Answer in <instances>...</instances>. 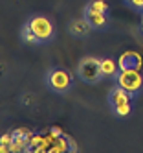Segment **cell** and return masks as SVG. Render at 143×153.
I'll return each instance as SVG.
<instances>
[{
    "mask_svg": "<svg viewBox=\"0 0 143 153\" xmlns=\"http://www.w3.org/2000/svg\"><path fill=\"white\" fill-rule=\"evenodd\" d=\"M84 19L88 20V24H90L92 28H95V30H105L106 28V24H108V17H106V13H103V11H95V9H92V7H84Z\"/></svg>",
    "mask_w": 143,
    "mask_h": 153,
    "instance_id": "obj_6",
    "label": "cell"
},
{
    "mask_svg": "<svg viewBox=\"0 0 143 153\" xmlns=\"http://www.w3.org/2000/svg\"><path fill=\"white\" fill-rule=\"evenodd\" d=\"M15 140V135L13 133H4V135H0V144H4V146H11V142Z\"/></svg>",
    "mask_w": 143,
    "mask_h": 153,
    "instance_id": "obj_15",
    "label": "cell"
},
{
    "mask_svg": "<svg viewBox=\"0 0 143 153\" xmlns=\"http://www.w3.org/2000/svg\"><path fill=\"white\" fill-rule=\"evenodd\" d=\"M66 137H68V135H66ZM68 142H70V151H77V149H79V148H77V144H75V140L72 137H68Z\"/></svg>",
    "mask_w": 143,
    "mask_h": 153,
    "instance_id": "obj_18",
    "label": "cell"
},
{
    "mask_svg": "<svg viewBox=\"0 0 143 153\" xmlns=\"http://www.w3.org/2000/svg\"><path fill=\"white\" fill-rule=\"evenodd\" d=\"M46 83H48V87L53 92L64 94V92H68L72 89L73 79H72V74L68 70H64V68H51L46 74Z\"/></svg>",
    "mask_w": 143,
    "mask_h": 153,
    "instance_id": "obj_2",
    "label": "cell"
},
{
    "mask_svg": "<svg viewBox=\"0 0 143 153\" xmlns=\"http://www.w3.org/2000/svg\"><path fill=\"white\" fill-rule=\"evenodd\" d=\"M127 4L134 9H143V0H127Z\"/></svg>",
    "mask_w": 143,
    "mask_h": 153,
    "instance_id": "obj_16",
    "label": "cell"
},
{
    "mask_svg": "<svg viewBox=\"0 0 143 153\" xmlns=\"http://www.w3.org/2000/svg\"><path fill=\"white\" fill-rule=\"evenodd\" d=\"M101 70H103V76L114 78V76L117 74V70H119V67H117V63L114 59L105 57V59H101Z\"/></svg>",
    "mask_w": 143,
    "mask_h": 153,
    "instance_id": "obj_11",
    "label": "cell"
},
{
    "mask_svg": "<svg viewBox=\"0 0 143 153\" xmlns=\"http://www.w3.org/2000/svg\"><path fill=\"white\" fill-rule=\"evenodd\" d=\"M68 30H70V33H72L73 37L84 39V37H88V33H90L92 26L88 24V20H86L84 17H81V19H73L72 22H70V26H68Z\"/></svg>",
    "mask_w": 143,
    "mask_h": 153,
    "instance_id": "obj_7",
    "label": "cell"
},
{
    "mask_svg": "<svg viewBox=\"0 0 143 153\" xmlns=\"http://www.w3.org/2000/svg\"><path fill=\"white\" fill-rule=\"evenodd\" d=\"M22 41L28 42V45H40V41H39V39H37V35L31 31V28H29V24H28V22L22 26Z\"/></svg>",
    "mask_w": 143,
    "mask_h": 153,
    "instance_id": "obj_12",
    "label": "cell"
},
{
    "mask_svg": "<svg viewBox=\"0 0 143 153\" xmlns=\"http://www.w3.org/2000/svg\"><path fill=\"white\" fill-rule=\"evenodd\" d=\"M48 135H51V138H59V137L64 135V133H62V129H61V127H51Z\"/></svg>",
    "mask_w": 143,
    "mask_h": 153,
    "instance_id": "obj_17",
    "label": "cell"
},
{
    "mask_svg": "<svg viewBox=\"0 0 143 153\" xmlns=\"http://www.w3.org/2000/svg\"><path fill=\"white\" fill-rule=\"evenodd\" d=\"M66 151H70V142H68V137L66 135H61L59 138L53 140L50 153H66Z\"/></svg>",
    "mask_w": 143,
    "mask_h": 153,
    "instance_id": "obj_10",
    "label": "cell"
},
{
    "mask_svg": "<svg viewBox=\"0 0 143 153\" xmlns=\"http://www.w3.org/2000/svg\"><path fill=\"white\" fill-rule=\"evenodd\" d=\"M112 109H114V113H116L117 116H128L130 111H132L130 102H127V103H119V105H116V107H112Z\"/></svg>",
    "mask_w": 143,
    "mask_h": 153,
    "instance_id": "obj_13",
    "label": "cell"
},
{
    "mask_svg": "<svg viewBox=\"0 0 143 153\" xmlns=\"http://www.w3.org/2000/svg\"><path fill=\"white\" fill-rule=\"evenodd\" d=\"M28 24L31 28V31L37 35V39L40 42H48L53 39L55 35V28H53V22L48 19V17H44V15H35V17H31L28 20Z\"/></svg>",
    "mask_w": 143,
    "mask_h": 153,
    "instance_id": "obj_3",
    "label": "cell"
},
{
    "mask_svg": "<svg viewBox=\"0 0 143 153\" xmlns=\"http://www.w3.org/2000/svg\"><path fill=\"white\" fill-rule=\"evenodd\" d=\"M9 151V146H4V144H0V153H7Z\"/></svg>",
    "mask_w": 143,
    "mask_h": 153,
    "instance_id": "obj_19",
    "label": "cell"
},
{
    "mask_svg": "<svg viewBox=\"0 0 143 153\" xmlns=\"http://www.w3.org/2000/svg\"><path fill=\"white\" fill-rule=\"evenodd\" d=\"M116 81L119 87H123V89L130 94H136L141 91L143 87V76L139 70L136 68H130V70H119L116 74Z\"/></svg>",
    "mask_w": 143,
    "mask_h": 153,
    "instance_id": "obj_4",
    "label": "cell"
},
{
    "mask_svg": "<svg viewBox=\"0 0 143 153\" xmlns=\"http://www.w3.org/2000/svg\"><path fill=\"white\" fill-rule=\"evenodd\" d=\"M77 76L81 78V81L88 85H95L101 81L103 78V70H101V59L97 57H83L77 65Z\"/></svg>",
    "mask_w": 143,
    "mask_h": 153,
    "instance_id": "obj_1",
    "label": "cell"
},
{
    "mask_svg": "<svg viewBox=\"0 0 143 153\" xmlns=\"http://www.w3.org/2000/svg\"><path fill=\"white\" fill-rule=\"evenodd\" d=\"M88 7H92V9H95V11H103V13H106L108 11V4L105 2V0H92L90 4H88Z\"/></svg>",
    "mask_w": 143,
    "mask_h": 153,
    "instance_id": "obj_14",
    "label": "cell"
},
{
    "mask_svg": "<svg viewBox=\"0 0 143 153\" xmlns=\"http://www.w3.org/2000/svg\"><path fill=\"white\" fill-rule=\"evenodd\" d=\"M35 135L31 131L29 135H15V140L11 142L9 146V151L11 153H18V151H28L29 149V142H31V137Z\"/></svg>",
    "mask_w": 143,
    "mask_h": 153,
    "instance_id": "obj_9",
    "label": "cell"
},
{
    "mask_svg": "<svg viewBox=\"0 0 143 153\" xmlns=\"http://www.w3.org/2000/svg\"><path fill=\"white\" fill-rule=\"evenodd\" d=\"M127 102H130V92H127L123 87H114L112 91H110V94H108V103H110V107H116V105H119V103H127Z\"/></svg>",
    "mask_w": 143,
    "mask_h": 153,
    "instance_id": "obj_8",
    "label": "cell"
},
{
    "mask_svg": "<svg viewBox=\"0 0 143 153\" xmlns=\"http://www.w3.org/2000/svg\"><path fill=\"white\" fill-rule=\"evenodd\" d=\"M141 65H143V57L138 52H125V53H121L119 59H117L119 70H130V68L139 70Z\"/></svg>",
    "mask_w": 143,
    "mask_h": 153,
    "instance_id": "obj_5",
    "label": "cell"
}]
</instances>
